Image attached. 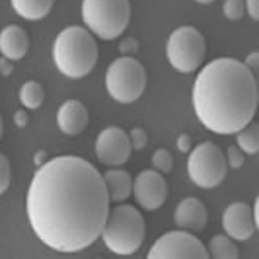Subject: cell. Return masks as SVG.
Returning <instances> with one entry per match:
<instances>
[{
    "mask_svg": "<svg viewBox=\"0 0 259 259\" xmlns=\"http://www.w3.org/2000/svg\"><path fill=\"white\" fill-rule=\"evenodd\" d=\"M104 176L80 156H57L39 166L26 195L33 234L59 253H78L100 238L109 212Z\"/></svg>",
    "mask_w": 259,
    "mask_h": 259,
    "instance_id": "cell-1",
    "label": "cell"
},
{
    "mask_svg": "<svg viewBox=\"0 0 259 259\" xmlns=\"http://www.w3.org/2000/svg\"><path fill=\"white\" fill-rule=\"evenodd\" d=\"M197 119L217 135H236L257 111V80L242 61L221 57L201 68L191 92Z\"/></svg>",
    "mask_w": 259,
    "mask_h": 259,
    "instance_id": "cell-2",
    "label": "cell"
},
{
    "mask_svg": "<svg viewBox=\"0 0 259 259\" xmlns=\"http://www.w3.org/2000/svg\"><path fill=\"white\" fill-rule=\"evenodd\" d=\"M53 61L66 78L88 76L98 63V43L86 27H65L53 43Z\"/></svg>",
    "mask_w": 259,
    "mask_h": 259,
    "instance_id": "cell-3",
    "label": "cell"
},
{
    "mask_svg": "<svg viewBox=\"0 0 259 259\" xmlns=\"http://www.w3.org/2000/svg\"><path fill=\"white\" fill-rule=\"evenodd\" d=\"M144 236L146 222L139 208L123 203H117L113 208L109 207L104 230L100 234L109 251L117 255H133L141 249Z\"/></svg>",
    "mask_w": 259,
    "mask_h": 259,
    "instance_id": "cell-4",
    "label": "cell"
},
{
    "mask_svg": "<svg viewBox=\"0 0 259 259\" xmlns=\"http://www.w3.org/2000/svg\"><path fill=\"white\" fill-rule=\"evenodd\" d=\"M82 22L94 37L117 39L131 22L129 0H82Z\"/></svg>",
    "mask_w": 259,
    "mask_h": 259,
    "instance_id": "cell-5",
    "label": "cell"
},
{
    "mask_svg": "<svg viewBox=\"0 0 259 259\" xmlns=\"http://www.w3.org/2000/svg\"><path fill=\"white\" fill-rule=\"evenodd\" d=\"M107 94L119 104H133L144 94L146 70L135 57H119L105 72Z\"/></svg>",
    "mask_w": 259,
    "mask_h": 259,
    "instance_id": "cell-6",
    "label": "cell"
},
{
    "mask_svg": "<svg viewBox=\"0 0 259 259\" xmlns=\"http://www.w3.org/2000/svg\"><path fill=\"white\" fill-rule=\"evenodd\" d=\"M207 43L203 33L193 26H180L168 37L166 57L169 65L182 74H191L203 65Z\"/></svg>",
    "mask_w": 259,
    "mask_h": 259,
    "instance_id": "cell-7",
    "label": "cell"
},
{
    "mask_svg": "<svg viewBox=\"0 0 259 259\" xmlns=\"http://www.w3.org/2000/svg\"><path fill=\"white\" fill-rule=\"evenodd\" d=\"M226 171H228L226 158L217 144L201 143L189 150L187 174L197 187L201 189L219 187L226 178Z\"/></svg>",
    "mask_w": 259,
    "mask_h": 259,
    "instance_id": "cell-8",
    "label": "cell"
},
{
    "mask_svg": "<svg viewBox=\"0 0 259 259\" xmlns=\"http://www.w3.org/2000/svg\"><path fill=\"white\" fill-rule=\"evenodd\" d=\"M148 259H207V246L187 230H171L160 236L148 251Z\"/></svg>",
    "mask_w": 259,
    "mask_h": 259,
    "instance_id": "cell-9",
    "label": "cell"
},
{
    "mask_svg": "<svg viewBox=\"0 0 259 259\" xmlns=\"http://www.w3.org/2000/svg\"><path fill=\"white\" fill-rule=\"evenodd\" d=\"M131 141L127 131L119 127H107L96 139V156L109 168H121L131 158Z\"/></svg>",
    "mask_w": 259,
    "mask_h": 259,
    "instance_id": "cell-10",
    "label": "cell"
},
{
    "mask_svg": "<svg viewBox=\"0 0 259 259\" xmlns=\"http://www.w3.org/2000/svg\"><path fill=\"white\" fill-rule=\"evenodd\" d=\"M133 193L144 210H158L168 199V183L164 174L156 169H143L133 182Z\"/></svg>",
    "mask_w": 259,
    "mask_h": 259,
    "instance_id": "cell-11",
    "label": "cell"
},
{
    "mask_svg": "<svg viewBox=\"0 0 259 259\" xmlns=\"http://www.w3.org/2000/svg\"><path fill=\"white\" fill-rule=\"evenodd\" d=\"M222 230H224L226 236H230L236 242L249 240L257 230L251 207L247 203H232V205H228L222 212Z\"/></svg>",
    "mask_w": 259,
    "mask_h": 259,
    "instance_id": "cell-12",
    "label": "cell"
},
{
    "mask_svg": "<svg viewBox=\"0 0 259 259\" xmlns=\"http://www.w3.org/2000/svg\"><path fill=\"white\" fill-rule=\"evenodd\" d=\"M207 207L197 197H185L178 203L174 212V222L178 228L187 232H203L207 226Z\"/></svg>",
    "mask_w": 259,
    "mask_h": 259,
    "instance_id": "cell-13",
    "label": "cell"
},
{
    "mask_svg": "<svg viewBox=\"0 0 259 259\" xmlns=\"http://www.w3.org/2000/svg\"><path fill=\"white\" fill-rule=\"evenodd\" d=\"M88 123H90V113L80 100H66L57 111V125L61 133L68 137H76L84 133Z\"/></svg>",
    "mask_w": 259,
    "mask_h": 259,
    "instance_id": "cell-14",
    "label": "cell"
},
{
    "mask_svg": "<svg viewBox=\"0 0 259 259\" xmlns=\"http://www.w3.org/2000/svg\"><path fill=\"white\" fill-rule=\"evenodd\" d=\"M27 51H29V37L22 26L10 24L0 31V55L2 57L10 61H20L26 57Z\"/></svg>",
    "mask_w": 259,
    "mask_h": 259,
    "instance_id": "cell-15",
    "label": "cell"
},
{
    "mask_svg": "<svg viewBox=\"0 0 259 259\" xmlns=\"http://www.w3.org/2000/svg\"><path fill=\"white\" fill-rule=\"evenodd\" d=\"M104 183L109 203H125L133 195V178L125 169L111 168L109 171H105Z\"/></svg>",
    "mask_w": 259,
    "mask_h": 259,
    "instance_id": "cell-16",
    "label": "cell"
},
{
    "mask_svg": "<svg viewBox=\"0 0 259 259\" xmlns=\"http://www.w3.org/2000/svg\"><path fill=\"white\" fill-rule=\"evenodd\" d=\"M10 2L20 18L29 20V22H37L51 12L55 0H10Z\"/></svg>",
    "mask_w": 259,
    "mask_h": 259,
    "instance_id": "cell-17",
    "label": "cell"
},
{
    "mask_svg": "<svg viewBox=\"0 0 259 259\" xmlns=\"http://www.w3.org/2000/svg\"><path fill=\"white\" fill-rule=\"evenodd\" d=\"M208 257L214 259H238L240 257V249L236 246L230 236L226 234H219V236H212V240L208 242Z\"/></svg>",
    "mask_w": 259,
    "mask_h": 259,
    "instance_id": "cell-18",
    "label": "cell"
},
{
    "mask_svg": "<svg viewBox=\"0 0 259 259\" xmlns=\"http://www.w3.org/2000/svg\"><path fill=\"white\" fill-rule=\"evenodd\" d=\"M18 98H20V104L24 105V109H37L45 102V90L39 82L29 80L26 84H22Z\"/></svg>",
    "mask_w": 259,
    "mask_h": 259,
    "instance_id": "cell-19",
    "label": "cell"
},
{
    "mask_svg": "<svg viewBox=\"0 0 259 259\" xmlns=\"http://www.w3.org/2000/svg\"><path fill=\"white\" fill-rule=\"evenodd\" d=\"M236 146L244 152V154H257L259 150V127L251 121L247 123L244 129L236 133Z\"/></svg>",
    "mask_w": 259,
    "mask_h": 259,
    "instance_id": "cell-20",
    "label": "cell"
},
{
    "mask_svg": "<svg viewBox=\"0 0 259 259\" xmlns=\"http://www.w3.org/2000/svg\"><path fill=\"white\" fill-rule=\"evenodd\" d=\"M152 166L160 174H169L174 169V156L168 148H158L152 154Z\"/></svg>",
    "mask_w": 259,
    "mask_h": 259,
    "instance_id": "cell-21",
    "label": "cell"
},
{
    "mask_svg": "<svg viewBox=\"0 0 259 259\" xmlns=\"http://www.w3.org/2000/svg\"><path fill=\"white\" fill-rule=\"evenodd\" d=\"M222 14H224V18L230 20V22L242 20L244 14H246V4H244V0H224V4H222Z\"/></svg>",
    "mask_w": 259,
    "mask_h": 259,
    "instance_id": "cell-22",
    "label": "cell"
},
{
    "mask_svg": "<svg viewBox=\"0 0 259 259\" xmlns=\"http://www.w3.org/2000/svg\"><path fill=\"white\" fill-rule=\"evenodd\" d=\"M10 183H12V166L8 158L0 152V195L8 191Z\"/></svg>",
    "mask_w": 259,
    "mask_h": 259,
    "instance_id": "cell-23",
    "label": "cell"
},
{
    "mask_svg": "<svg viewBox=\"0 0 259 259\" xmlns=\"http://www.w3.org/2000/svg\"><path fill=\"white\" fill-rule=\"evenodd\" d=\"M127 135H129L131 148H133V150H143L144 146L148 144V135H146V131L141 129V127H135V129H131Z\"/></svg>",
    "mask_w": 259,
    "mask_h": 259,
    "instance_id": "cell-24",
    "label": "cell"
},
{
    "mask_svg": "<svg viewBox=\"0 0 259 259\" xmlns=\"http://www.w3.org/2000/svg\"><path fill=\"white\" fill-rule=\"evenodd\" d=\"M224 158H226V164H228L232 169H240L242 166H244V160H246L244 152H242L238 146H230V148L226 150Z\"/></svg>",
    "mask_w": 259,
    "mask_h": 259,
    "instance_id": "cell-25",
    "label": "cell"
},
{
    "mask_svg": "<svg viewBox=\"0 0 259 259\" xmlns=\"http://www.w3.org/2000/svg\"><path fill=\"white\" fill-rule=\"evenodd\" d=\"M119 51L123 53V57H135L139 51V41L135 37H127L119 43Z\"/></svg>",
    "mask_w": 259,
    "mask_h": 259,
    "instance_id": "cell-26",
    "label": "cell"
},
{
    "mask_svg": "<svg viewBox=\"0 0 259 259\" xmlns=\"http://www.w3.org/2000/svg\"><path fill=\"white\" fill-rule=\"evenodd\" d=\"M176 146H178V150H180V152H183V154H189V150L193 148L191 135H187V133H182V135L178 137V141H176Z\"/></svg>",
    "mask_w": 259,
    "mask_h": 259,
    "instance_id": "cell-27",
    "label": "cell"
},
{
    "mask_svg": "<svg viewBox=\"0 0 259 259\" xmlns=\"http://www.w3.org/2000/svg\"><path fill=\"white\" fill-rule=\"evenodd\" d=\"M244 4H246L247 16H249L253 22H257L259 20V0H244Z\"/></svg>",
    "mask_w": 259,
    "mask_h": 259,
    "instance_id": "cell-28",
    "label": "cell"
},
{
    "mask_svg": "<svg viewBox=\"0 0 259 259\" xmlns=\"http://www.w3.org/2000/svg\"><path fill=\"white\" fill-rule=\"evenodd\" d=\"M14 123H16V127H20V129L27 127V123H29V115H27L26 109H18V111L14 113Z\"/></svg>",
    "mask_w": 259,
    "mask_h": 259,
    "instance_id": "cell-29",
    "label": "cell"
},
{
    "mask_svg": "<svg viewBox=\"0 0 259 259\" xmlns=\"http://www.w3.org/2000/svg\"><path fill=\"white\" fill-rule=\"evenodd\" d=\"M244 65L253 72V74H257V68H259V53H249L247 55V59L244 61Z\"/></svg>",
    "mask_w": 259,
    "mask_h": 259,
    "instance_id": "cell-30",
    "label": "cell"
},
{
    "mask_svg": "<svg viewBox=\"0 0 259 259\" xmlns=\"http://www.w3.org/2000/svg\"><path fill=\"white\" fill-rule=\"evenodd\" d=\"M14 72V65L10 59L0 57V76H10Z\"/></svg>",
    "mask_w": 259,
    "mask_h": 259,
    "instance_id": "cell-31",
    "label": "cell"
},
{
    "mask_svg": "<svg viewBox=\"0 0 259 259\" xmlns=\"http://www.w3.org/2000/svg\"><path fill=\"white\" fill-rule=\"evenodd\" d=\"M33 162H35V166H43V164H45V162H47V152H45V150H37V152H35V158H33Z\"/></svg>",
    "mask_w": 259,
    "mask_h": 259,
    "instance_id": "cell-32",
    "label": "cell"
},
{
    "mask_svg": "<svg viewBox=\"0 0 259 259\" xmlns=\"http://www.w3.org/2000/svg\"><path fill=\"white\" fill-rule=\"evenodd\" d=\"M195 2H199V4H210V2H214V0H195Z\"/></svg>",
    "mask_w": 259,
    "mask_h": 259,
    "instance_id": "cell-33",
    "label": "cell"
},
{
    "mask_svg": "<svg viewBox=\"0 0 259 259\" xmlns=\"http://www.w3.org/2000/svg\"><path fill=\"white\" fill-rule=\"evenodd\" d=\"M0 137H2V117H0Z\"/></svg>",
    "mask_w": 259,
    "mask_h": 259,
    "instance_id": "cell-34",
    "label": "cell"
}]
</instances>
